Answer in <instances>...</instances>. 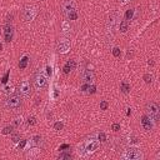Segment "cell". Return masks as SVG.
Instances as JSON below:
<instances>
[{"mask_svg":"<svg viewBox=\"0 0 160 160\" xmlns=\"http://www.w3.org/2000/svg\"><path fill=\"white\" fill-rule=\"evenodd\" d=\"M142 158H144L142 151L138 146H131V145L126 148L121 154V159L124 160H141Z\"/></svg>","mask_w":160,"mask_h":160,"instance_id":"obj_1","label":"cell"},{"mask_svg":"<svg viewBox=\"0 0 160 160\" xmlns=\"http://www.w3.org/2000/svg\"><path fill=\"white\" fill-rule=\"evenodd\" d=\"M34 85H35V89L39 90V91L46 88V85H48V75H46L44 69H39L36 71L35 78H34Z\"/></svg>","mask_w":160,"mask_h":160,"instance_id":"obj_2","label":"cell"},{"mask_svg":"<svg viewBox=\"0 0 160 160\" xmlns=\"http://www.w3.org/2000/svg\"><path fill=\"white\" fill-rule=\"evenodd\" d=\"M5 106L10 110H19L21 108V96L19 94H11L5 100Z\"/></svg>","mask_w":160,"mask_h":160,"instance_id":"obj_3","label":"cell"},{"mask_svg":"<svg viewBox=\"0 0 160 160\" xmlns=\"http://www.w3.org/2000/svg\"><path fill=\"white\" fill-rule=\"evenodd\" d=\"M146 115L154 121V122H158L159 119H160V109H159V105L158 102H149L146 105Z\"/></svg>","mask_w":160,"mask_h":160,"instance_id":"obj_4","label":"cell"},{"mask_svg":"<svg viewBox=\"0 0 160 160\" xmlns=\"http://www.w3.org/2000/svg\"><path fill=\"white\" fill-rule=\"evenodd\" d=\"M36 14H38V10H36L35 6H32V5H26V6L24 8V11H22V19H24L26 22H31V21L35 19Z\"/></svg>","mask_w":160,"mask_h":160,"instance_id":"obj_5","label":"cell"},{"mask_svg":"<svg viewBox=\"0 0 160 160\" xmlns=\"http://www.w3.org/2000/svg\"><path fill=\"white\" fill-rule=\"evenodd\" d=\"M19 95L24 99H28L30 98L31 95V85L28 80H24L20 85H19Z\"/></svg>","mask_w":160,"mask_h":160,"instance_id":"obj_6","label":"cell"},{"mask_svg":"<svg viewBox=\"0 0 160 160\" xmlns=\"http://www.w3.org/2000/svg\"><path fill=\"white\" fill-rule=\"evenodd\" d=\"M99 146H100V141H99V140H89L88 142H84V151H85V155L88 156V155L95 152Z\"/></svg>","mask_w":160,"mask_h":160,"instance_id":"obj_7","label":"cell"},{"mask_svg":"<svg viewBox=\"0 0 160 160\" xmlns=\"http://www.w3.org/2000/svg\"><path fill=\"white\" fill-rule=\"evenodd\" d=\"M80 78L85 84H92V81L95 80V74L89 69H82L80 72Z\"/></svg>","mask_w":160,"mask_h":160,"instance_id":"obj_8","label":"cell"},{"mask_svg":"<svg viewBox=\"0 0 160 160\" xmlns=\"http://www.w3.org/2000/svg\"><path fill=\"white\" fill-rule=\"evenodd\" d=\"M70 48H71L70 40H68V39H60V40L58 41V52H60V54H66V52H69Z\"/></svg>","mask_w":160,"mask_h":160,"instance_id":"obj_9","label":"cell"},{"mask_svg":"<svg viewBox=\"0 0 160 160\" xmlns=\"http://www.w3.org/2000/svg\"><path fill=\"white\" fill-rule=\"evenodd\" d=\"M62 10H64V12L66 15L69 12L76 11V2H75V0H64V2H62Z\"/></svg>","mask_w":160,"mask_h":160,"instance_id":"obj_10","label":"cell"},{"mask_svg":"<svg viewBox=\"0 0 160 160\" xmlns=\"http://www.w3.org/2000/svg\"><path fill=\"white\" fill-rule=\"evenodd\" d=\"M141 126L144 128V130L151 131V130L154 129V126H155V122H154L148 115H144V116L141 118Z\"/></svg>","mask_w":160,"mask_h":160,"instance_id":"obj_11","label":"cell"},{"mask_svg":"<svg viewBox=\"0 0 160 160\" xmlns=\"http://www.w3.org/2000/svg\"><path fill=\"white\" fill-rule=\"evenodd\" d=\"M118 20H119V15L116 12H114V14H111L109 16V20H108V30L109 31L115 30V28L118 25Z\"/></svg>","mask_w":160,"mask_h":160,"instance_id":"obj_12","label":"cell"},{"mask_svg":"<svg viewBox=\"0 0 160 160\" xmlns=\"http://www.w3.org/2000/svg\"><path fill=\"white\" fill-rule=\"evenodd\" d=\"M12 34H14L12 26L10 24H6L5 28H4V38H5V41L6 42H10L12 40Z\"/></svg>","mask_w":160,"mask_h":160,"instance_id":"obj_13","label":"cell"},{"mask_svg":"<svg viewBox=\"0 0 160 160\" xmlns=\"http://www.w3.org/2000/svg\"><path fill=\"white\" fill-rule=\"evenodd\" d=\"M75 66H76V62H75L74 60H69V61L65 64V66H64V69H62V70H64V72H65V74H69L71 70H74V69H75Z\"/></svg>","mask_w":160,"mask_h":160,"instance_id":"obj_14","label":"cell"},{"mask_svg":"<svg viewBox=\"0 0 160 160\" xmlns=\"http://www.w3.org/2000/svg\"><path fill=\"white\" fill-rule=\"evenodd\" d=\"M40 154V149L39 148H30V149H28L26 150V156L28 158H35V156H38Z\"/></svg>","mask_w":160,"mask_h":160,"instance_id":"obj_15","label":"cell"},{"mask_svg":"<svg viewBox=\"0 0 160 160\" xmlns=\"http://www.w3.org/2000/svg\"><path fill=\"white\" fill-rule=\"evenodd\" d=\"M128 29H129V21L128 20H122L119 22V31L121 34H125L128 31Z\"/></svg>","mask_w":160,"mask_h":160,"instance_id":"obj_16","label":"cell"},{"mask_svg":"<svg viewBox=\"0 0 160 160\" xmlns=\"http://www.w3.org/2000/svg\"><path fill=\"white\" fill-rule=\"evenodd\" d=\"M61 29H62V32H64L65 35L70 34V31H71V26H70V22H69V21H64V22L61 24Z\"/></svg>","mask_w":160,"mask_h":160,"instance_id":"obj_17","label":"cell"},{"mask_svg":"<svg viewBox=\"0 0 160 160\" xmlns=\"http://www.w3.org/2000/svg\"><path fill=\"white\" fill-rule=\"evenodd\" d=\"M59 159L60 160H70L71 159V154L69 151H61L59 154Z\"/></svg>","mask_w":160,"mask_h":160,"instance_id":"obj_18","label":"cell"},{"mask_svg":"<svg viewBox=\"0 0 160 160\" xmlns=\"http://www.w3.org/2000/svg\"><path fill=\"white\" fill-rule=\"evenodd\" d=\"M11 125H12L14 128H19V126H21V125H22V118H21V116H19V118H15V119L12 120Z\"/></svg>","mask_w":160,"mask_h":160,"instance_id":"obj_19","label":"cell"},{"mask_svg":"<svg viewBox=\"0 0 160 160\" xmlns=\"http://www.w3.org/2000/svg\"><path fill=\"white\" fill-rule=\"evenodd\" d=\"M12 129H14V126H12V125H8V126L2 128L1 134H2V135H9V134H11V132H12Z\"/></svg>","mask_w":160,"mask_h":160,"instance_id":"obj_20","label":"cell"},{"mask_svg":"<svg viewBox=\"0 0 160 160\" xmlns=\"http://www.w3.org/2000/svg\"><path fill=\"white\" fill-rule=\"evenodd\" d=\"M134 14H135V9H130V10H128L126 11V14H125V20H132V18H134Z\"/></svg>","mask_w":160,"mask_h":160,"instance_id":"obj_21","label":"cell"},{"mask_svg":"<svg viewBox=\"0 0 160 160\" xmlns=\"http://www.w3.org/2000/svg\"><path fill=\"white\" fill-rule=\"evenodd\" d=\"M120 89H121V91H122L124 94H128V92H129V90H130V85H129L128 82L122 81V82H121V85H120Z\"/></svg>","mask_w":160,"mask_h":160,"instance_id":"obj_22","label":"cell"},{"mask_svg":"<svg viewBox=\"0 0 160 160\" xmlns=\"http://www.w3.org/2000/svg\"><path fill=\"white\" fill-rule=\"evenodd\" d=\"M26 65H28V56L25 55V56H22V59L20 60V62H19V68H20V69H25Z\"/></svg>","mask_w":160,"mask_h":160,"instance_id":"obj_23","label":"cell"},{"mask_svg":"<svg viewBox=\"0 0 160 160\" xmlns=\"http://www.w3.org/2000/svg\"><path fill=\"white\" fill-rule=\"evenodd\" d=\"M142 79H144V81H145L146 84H151L152 80H154V76H152V74H145Z\"/></svg>","mask_w":160,"mask_h":160,"instance_id":"obj_24","label":"cell"},{"mask_svg":"<svg viewBox=\"0 0 160 160\" xmlns=\"http://www.w3.org/2000/svg\"><path fill=\"white\" fill-rule=\"evenodd\" d=\"M66 16H68L69 20H76L78 19V12L76 11H72V12H69Z\"/></svg>","mask_w":160,"mask_h":160,"instance_id":"obj_25","label":"cell"},{"mask_svg":"<svg viewBox=\"0 0 160 160\" xmlns=\"http://www.w3.org/2000/svg\"><path fill=\"white\" fill-rule=\"evenodd\" d=\"M111 52H112V55H114L115 58H119V56L121 55V50H120L119 48H114V49L111 50Z\"/></svg>","mask_w":160,"mask_h":160,"instance_id":"obj_26","label":"cell"},{"mask_svg":"<svg viewBox=\"0 0 160 160\" xmlns=\"http://www.w3.org/2000/svg\"><path fill=\"white\" fill-rule=\"evenodd\" d=\"M98 140H99L100 142H105V141H106V135H105L104 132H99V134H98Z\"/></svg>","mask_w":160,"mask_h":160,"instance_id":"obj_27","label":"cell"},{"mask_svg":"<svg viewBox=\"0 0 160 160\" xmlns=\"http://www.w3.org/2000/svg\"><path fill=\"white\" fill-rule=\"evenodd\" d=\"M11 141H12L14 144H18V142L20 141V135H19V134H12V135H11Z\"/></svg>","mask_w":160,"mask_h":160,"instance_id":"obj_28","label":"cell"},{"mask_svg":"<svg viewBox=\"0 0 160 160\" xmlns=\"http://www.w3.org/2000/svg\"><path fill=\"white\" fill-rule=\"evenodd\" d=\"M31 141H32L34 144H40V142H41V136H40V135H34V136L31 138Z\"/></svg>","mask_w":160,"mask_h":160,"instance_id":"obj_29","label":"cell"},{"mask_svg":"<svg viewBox=\"0 0 160 160\" xmlns=\"http://www.w3.org/2000/svg\"><path fill=\"white\" fill-rule=\"evenodd\" d=\"M62 128H64V124H62V122H55V124H54V129L58 130V131H59V130H62Z\"/></svg>","mask_w":160,"mask_h":160,"instance_id":"obj_30","label":"cell"},{"mask_svg":"<svg viewBox=\"0 0 160 160\" xmlns=\"http://www.w3.org/2000/svg\"><path fill=\"white\" fill-rule=\"evenodd\" d=\"M28 144V140H21V141H19V144H18V149H24L25 148V145Z\"/></svg>","mask_w":160,"mask_h":160,"instance_id":"obj_31","label":"cell"},{"mask_svg":"<svg viewBox=\"0 0 160 160\" xmlns=\"http://www.w3.org/2000/svg\"><path fill=\"white\" fill-rule=\"evenodd\" d=\"M28 124H29V125H35V124H36V119H35L34 116H29V118H28Z\"/></svg>","mask_w":160,"mask_h":160,"instance_id":"obj_32","label":"cell"},{"mask_svg":"<svg viewBox=\"0 0 160 160\" xmlns=\"http://www.w3.org/2000/svg\"><path fill=\"white\" fill-rule=\"evenodd\" d=\"M108 106H109L108 101H101V102H100V110H106Z\"/></svg>","mask_w":160,"mask_h":160,"instance_id":"obj_33","label":"cell"},{"mask_svg":"<svg viewBox=\"0 0 160 160\" xmlns=\"http://www.w3.org/2000/svg\"><path fill=\"white\" fill-rule=\"evenodd\" d=\"M111 130H112V131H119V130H120V124H116V122L112 124V125H111Z\"/></svg>","mask_w":160,"mask_h":160,"instance_id":"obj_34","label":"cell"},{"mask_svg":"<svg viewBox=\"0 0 160 160\" xmlns=\"http://www.w3.org/2000/svg\"><path fill=\"white\" fill-rule=\"evenodd\" d=\"M131 0H119V2H120V5H125V4H128V2H130Z\"/></svg>","mask_w":160,"mask_h":160,"instance_id":"obj_35","label":"cell"}]
</instances>
